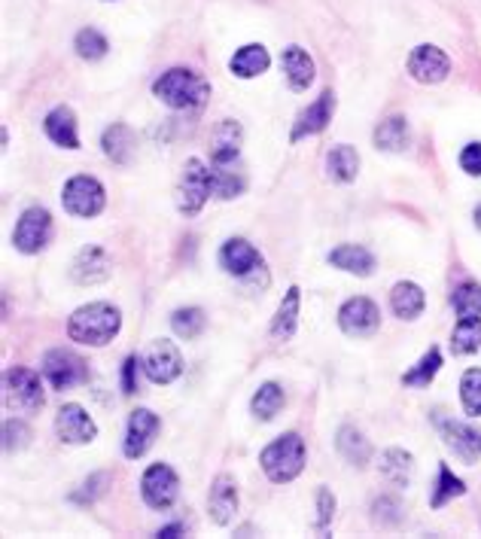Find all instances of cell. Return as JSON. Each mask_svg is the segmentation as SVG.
I'll return each mask as SVG.
<instances>
[{"instance_id": "5b68a950", "label": "cell", "mask_w": 481, "mask_h": 539, "mask_svg": "<svg viewBox=\"0 0 481 539\" xmlns=\"http://www.w3.org/2000/svg\"><path fill=\"white\" fill-rule=\"evenodd\" d=\"M61 205H64V211L71 214V217L92 220V217H98V214L104 211L107 192H104V186H101L95 177L77 174V177H71V180L64 183V189H61Z\"/></svg>"}, {"instance_id": "b9f144b4", "label": "cell", "mask_w": 481, "mask_h": 539, "mask_svg": "<svg viewBox=\"0 0 481 539\" xmlns=\"http://www.w3.org/2000/svg\"><path fill=\"white\" fill-rule=\"evenodd\" d=\"M399 512H402V506H399L396 497H381V500H375V521H378L381 527L399 524V518H402Z\"/></svg>"}, {"instance_id": "74e56055", "label": "cell", "mask_w": 481, "mask_h": 539, "mask_svg": "<svg viewBox=\"0 0 481 539\" xmlns=\"http://www.w3.org/2000/svg\"><path fill=\"white\" fill-rule=\"evenodd\" d=\"M460 402L469 418H481V369H466L460 378Z\"/></svg>"}, {"instance_id": "30bf717a", "label": "cell", "mask_w": 481, "mask_h": 539, "mask_svg": "<svg viewBox=\"0 0 481 539\" xmlns=\"http://www.w3.org/2000/svg\"><path fill=\"white\" fill-rule=\"evenodd\" d=\"M141 494H144V503L150 509L165 512L180 497V479L168 463H153L141 479Z\"/></svg>"}, {"instance_id": "f35d334b", "label": "cell", "mask_w": 481, "mask_h": 539, "mask_svg": "<svg viewBox=\"0 0 481 539\" xmlns=\"http://www.w3.org/2000/svg\"><path fill=\"white\" fill-rule=\"evenodd\" d=\"M466 494V485L451 473V469L442 463L439 466V482H436V491H433V497H430V506L433 509H442L445 503H451L454 497H463Z\"/></svg>"}, {"instance_id": "e575fe53", "label": "cell", "mask_w": 481, "mask_h": 539, "mask_svg": "<svg viewBox=\"0 0 481 539\" xmlns=\"http://www.w3.org/2000/svg\"><path fill=\"white\" fill-rule=\"evenodd\" d=\"M451 351L457 357L481 351V320H460L451 332Z\"/></svg>"}, {"instance_id": "44dd1931", "label": "cell", "mask_w": 481, "mask_h": 539, "mask_svg": "<svg viewBox=\"0 0 481 539\" xmlns=\"http://www.w3.org/2000/svg\"><path fill=\"white\" fill-rule=\"evenodd\" d=\"M208 512H211V521L226 527L235 512H238V485L232 476H217L214 485H211V497H208Z\"/></svg>"}, {"instance_id": "3957f363", "label": "cell", "mask_w": 481, "mask_h": 539, "mask_svg": "<svg viewBox=\"0 0 481 539\" xmlns=\"http://www.w3.org/2000/svg\"><path fill=\"white\" fill-rule=\"evenodd\" d=\"M305 439L299 433H284L274 439L268 448H262L259 463L262 473L274 482V485H287L293 479H299V473L305 469Z\"/></svg>"}, {"instance_id": "6da1fadb", "label": "cell", "mask_w": 481, "mask_h": 539, "mask_svg": "<svg viewBox=\"0 0 481 539\" xmlns=\"http://www.w3.org/2000/svg\"><path fill=\"white\" fill-rule=\"evenodd\" d=\"M122 329V314L116 305L110 302H89L83 308H77L67 320V335L77 345H89V348H104L110 345Z\"/></svg>"}, {"instance_id": "f1b7e54d", "label": "cell", "mask_w": 481, "mask_h": 539, "mask_svg": "<svg viewBox=\"0 0 481 539\" xmlns=\"http://www.w3.org/2000/svg\"><path fill=\"white\" fill-rule=\"evenodd\" d=\"M326 171L335 183H351L360 174V153L351 144H338L326 156Z\"/></svg>"}, {"instance_id": "8d00e7d4", "label": "cell", "mask_w": 481, "mask_h": 539, "mask_svg": "<svg viewBox=\"0 0 481 539\" xmlns=\"http://www.w3.org/2000/svg\"><path fill=\"white\" fill-rule=\"evenodd\" d=\"M171 326L174 332L180 335V339H198V335L204 332V326H208V317H204L201 308H177L171 314Z\"/></svg>"}, {"instance_id": "4dcf8cb0", "label": "cell", "mask_w": 481, "mask_h": 539, "mask_svg": "<svg viewBox=\"0 0 481 539\" xmlns=\"http://www.w3.org/2000/svg\"><path fill=\"white\" fill-rule=\"evenodd\" d=\"M408 141H411V134H408V122L402 116H390L375 128V147L384 153H402V150H408Z\"/></svg>"}, {"instance_id": "d6986e66", "label": "cell", "mask_w": 481, "mask_h": 539, "mask_svg": "<svg viewBox=\"0 0 481 539\" xmlns=\"http://www.w3.org/2000/svg\"><path fill=\"white\" fill-rule=\"evenodd\" d=\"M43 128H46V138L64 150H80V131H77V113L67 107V104H58L46 113L43 119Z\"/></svg>"}, {"instance_id": "cb8c5ba5", "label": "cell", "mask_w": 481, "mask_h": 539, "mask_svg": "<svg viewBox=\"0 0 481 539\" xmlns=\"http://www.w3.org/2000/svg\"><path fill=\"white\" fill-rule=\"evenodd\" d=\"M268 64H271V55L262 43H247L241 46L232 61H229V71L238 77V80H256L268 71Z\"/></svg>"}, {"instance_id": "f546056e", "label": "cell", "mask_w": 481, "mask_h": 539, "mask_svg": "<svg viewBox=\"0 0 481 539\" xmlns=\"http://www.w3.org/2000/svg\"><path fill=\"white\" fill-rule=\"evenodd\" d=\"M284 402H287L284 387L274 384V381H265V384H259V390L253 393L250 409H253V415H256L259 421H274V418L281 415Z\"/></svg>"}, {"instance_id": "bcb514c9", "label": "cell", "mask_w": 481, "mask_h": 539, "mask_svg": "<svg viewBox=\"0 0 481 539\" xmlns=\"http://www.w3.org/2000/svg\"><path fill=\"white\" fill-rule=\"evenodd\" d=\"M180 533H183V524H168V527H162V530H159V536H165V539L180 536Z\"/></svg>"}, {"instance_id": "ab89813d", "label": "cell", "mask_w": 481, "mask_h": 539, "mask_svg": "<svg viewBox=\"0 0 481 539\" xmlns=\"http://www.w3.org/2000/svg\"><path fill=\"white\" fill-rule=\"evenodd\" d=\"M74 49H77V55H80L83 61H98V58H104V55H107L110 43H107V37H104L101 31H95V28H83V31L74 37Z\"/></svg>"}, {"instance_id": "7dc6e473", "label": "cell", "mask_w": 481, "mask_h": 539, "mask_svg": "<svg viewBox=\"0 0 481 539\" xmlns=\"http://www.w3.org/2000/svg\"><path fill=\"white\" fill-rule=\"evenodd\" d=\"M472 217H475V226H478V229H481V205H478V208H475V214H472Z\"/></svg>"}, {"instance_id": "7a4b0ae2", "label": "cell", "mask_w": 481, "mask_h": 539, "mask_svg": "<svg viewBox=\"0 0 481 539\" xmlns=\"http://www.w3.org/2000/svg\"><path fill=\"white\" fill-rule=\"evenodd\" d=\"M153 95L171 110H198L211 98V83L189 67H171L153 83Z\"/></svg>"}, {"instance_id": "d590c367", "label": "cell", "mask_w": 481, "mask_h": 539, "mask_svg": "<svg viewBox=\"0 0 481 539\" xmlns=\"http://www.w3.org/2000/svg\"><path fill=\"white\" fill-rule=\"evenodd\" d=\"M439 369H442V354H439V348H430V351L418 360L415 369H408V372L402 375V384H405V387H427V384L436 378Z\"/></svg>"}, {"instance_id": "9c48e42d", "label": "cell", "mask_w": 481, "mask_h": 539, "mask_svg": "<svg viewBox=\"0 0 481 539\" xmlns=\"http://www.w3.org/2000/svg\"><path fill=\"white\" fill-rule=\"evenodd\" d=\"M338 326L345 335H351V339H372L381 326V308L366 296L348 299L338 308Z\"/></svg>"}, {"instance_id": "ffe728a7", "label": "cell", "mask_w": 481, "mask_h": 539, "mask_svg": "<svg viewBox=\"0 0 481 539\" xmlns=\"http://www.w3.org/2000/svg\"><path fill=\"white\" fill-rule=\"evenodd\" d=\"M244 131L235 119H223L211 134V165H235L241 156Z\"/></svg>"}, {"instance_id": "836d02e7", "label": "cell", "mask_w": 481, "mask_h": 539, "mask_svg": "<svg viewBox=\"0 0 481 539\" xmlns=\"http://www.w3.org/2000/svg\"><path fill=\"white\" fill-rule=\"evenodd\" d=\"M451 305L460 320H478L481 317V284H475V281L460 284L451 293Z\"/></svg>"}, {"instance_id": "7c38bea8", "label": "cell", "mask_w": 481, "mask_h": 539, "mask_svg": "<svg viewBox=\"0 0 481 539\" xmlns=\"http://www.w3.org/2000/svg\"><path fill=\"white\" fill-rule=\"evenodd\" d=\"M408 77L415 80V83H424V86H436V83H442V80H448V74H451V58L439 49V46H433V43H424V46H418L415 52L408 55Z\"/></svg>"}, {"instance_id": "9a60e30c", "label": "cell", "mask_w": 481, "mask_h": 539, "mask_svg": "<svg viewBox=\"0 0 481 539\" xmlns=\"http://www.w3.org/2000/svg\"><path fill=\"white\" fill-rule=\"evenodd\" d=\"M220 265H223L226 275L250 281V278H256L262 272V253L244 238H229L220 247Z\"/></svg>"}, {"instance_id": "2e32d148", "label": "cell", "mask_w": 481, "mask_h": 539, "mask_svg": "<svg viewBox=\"0 0 481 539\" xmlns=\"http://www.w3.org/2000/svg\"><path fill=\"white\" fill-rule=\"evenodd\" d=\"M436 427L442 433V442L463 460V463H475L481 457V430L454 418H436Z\"/></svg>"}, {"instance_id": "603a6c76", "label": "cell", "mask_w": 481, "mask_h": 539, "mask_svg": "<svg viewBox=\"0 0 481 539\" xmlns=\"http://www.w3.org/2000/svg\"><path fill=\"white\" fill-rule=\"evenodd\" d=\"M329 265L357 278H369L375 272V256L363 244H341L329 253Z\"/></svg>"}, {"instance_id": "5bb4252c", "label": "cell", "mask_w": 481, "mask_h": 539, "mask_svg": "<svg viewBox=\"0 0 481 539\" xmlns=\"http://www.w3.org/2000/svg\"><path fill=\"white\" fill-rule=\"evenodd\" d=\"M159 430H162V421H159L156 412H150V409H137V412H131L128 430H125V442H122L125 457H128V460L144 457V454L153 448Z\"/></svg>"}, {"instance_id": "83f0119b", "label": "cell", "mask_w": 481, "mask_h": 539, "mask_svg": "<svg viewBox=\"0 0 481 539\" xmlns=\"http://www.w3.org/2000/svg\"><path fill=\"white\" fill-rule=\"evenodd\" d=\"M299 302H302L299 287H290L287 296L278 305V314H274V320H271V335L278 342H290L293 339V332L299 326Z\"/></svg>"}, {"instance_id": "d4e9b609", "label": "cell", "mask_w": 481, "mask_h": 539, "mask_svg": "<svg viewBox=\"0 0 481 539\" xmlns=\"http://www.w3.org/2000/svg\"><path fill=\"white\" fill-rule=\"evenodd\" d=\"M381 479L390 485V488H408L411 485V476H415V457L402 448H387L381 454Z\"/></svg>"}, {"instance_id": "ba28073f", "label": "cell", "mask_w": 481, "mask_h": 539, "mask_svg": "<svg viewBox=\"0 0 481 539\" xmlns=\"http://www.w3.org/2000/svg\"><path fill=\"white\" fill-rule=\"evenodd\" d=\"M52 241V214L46 208H28L22 211L19 223H16V232H13V247L19 253H40L46 250Z\"/></svg>"}, {"instance_id": "484cf974", "label": "cell", "mask_w": 481, "mask_h": 539, "mask_svg": "<svg viewBox=\"0 0 481 539\" xmlns=\"http://www.w3.org/2000/svg\"><path fill=\"white\" fill-rule=\"evenodd\" d=\"M390 308L399 320H418L427 308V293L415 281H399L390 293Z\"/></svg>"}, {"instance_id": "8fae6325", "label": "cell", "mask_w": 481, "mask_h": 539, "mask_svg": "<svg viewBox=\"0 0 481 539\" xmlns=\"http://www.w3.org/2000/svg\"><path fill=\"white\" fill-rule=\"evenodd\" d=\"M141 369H144V375H147L153 384H171V381H177L180 372H183V354H180V348H177L174 342L156 339V342L144 351Z\"/></svg>"}, {"instance_id": "e0dca14e", "label": "cell", "mask_w": 481, "mask_h": 539, "mask_svg": "<svg viewBox=\"0 0 481 539\" xmlns=\"http://www.w3.org/2000/svg\"><path fill=\"white\" fill-rule=\"evenodd\" d=\"M113 275V259L104 247L98 244H89L77 253L74 265H71V278L80 284V287H92V284H104L110 281Z\"/></svg>"}, {"instance_id": "277c9868", "label": "cell", "mask_w": 481, "mask_h": 539, "mask_svg": "<svg viewBox=\"0 0 481 539\" xmlns=\"http://www.w3.org/2000/svg\"><path fill=\"white\" fill-rule=\"evenodd\" d=\"M214 195V168L201 159H189L183 165L180 183H177V208L186 217L201 214V208L208 205V198Z\"/></svg>"}, {"instance_id": "4316f807", "label": "cell", "mask_w": 481, "mask_h": 539, "mask_svg": "<svg viewBox=\"0 0 481 539\" xmlns=\"http://www.w3.org/2000/svg\"><path fill=\"white\" fill-rule=\"evenodd\" d=\"M101 147H104V156L116 165H128L131 156H134V147H137V138H134V131L125 125V122H113L107 131H104V138H101Z\"/></svg>"}, {"instance_id": "4fadbf2b", "label": "cell", "mask_w": 481, "mask_h": 539, "mask_svg": "<svg viewBox=\"0 0 481 539\" xmlns=\"http://www.w3.org/2000/svg\"><path fill=\"white\" fill-rule=\"evenodd\" d=\"M55 433L64 445H89L98 439V424L92 421V415L83 406L67 402V406H61L55 415Z\"/></svg>"}, {"instance_id": "ee69618b", "label": "cell", "mask_w": 481, "mask_h": 539, "mask_svg": "<svg viewBox=\"0 0 481 539\" xmlns=\"http://www.w3.org/2000/svg\"><path fill=\"white\" fill-rule=\"evenodd\" d=\"M460 168L469 177H481V144H466L460 153Z\"/></svg>"}, {"instance_id": "1f68e13d", "label": "cell", "mask_w": 481, "mask_h": 539, "mask_svg": "<svg viewBox=\"0 0 481 539\" xmlns=\"http://www.w3.org/2000/svg\"><path fill=\"white\" fill-rule=\"evenodd\" d=\"M335 445H338V454L345 457L348 463H354V466H366L369 457H372V445L357 427H341Z\"/></svg>"}, {"instance_id": "d6a6232c", "label": "cell", "mask_w": 481, "mask_h": 539, "mask_svg": "<svg viewBox=\"0 0 481 539\" xmlns=\"http://www.w3.org/2000/svg\"><path fill=\"white\" fill-rule=\"evenodd\" d=\"M214 168V198L232 201L247 189V177L235 171V165H211Z\"/></svg>"}, {"instance_id": "52a82bcc", "label": "cell", "mask_w": 481, "mask_h": 539, "mask_svg": "<svg viewBox=\"0 0 481 539\" xmlns=\"http://www.w3.org/2000/svg\"><path fill=\"white\" fill-rule=\"evenodd\" d=\"M43 378L55 387V390H71L89 381V366L83 357H77L74 351L55 348L43 357Z\"/></svg>"}, {"instance_id": "f6af8a7d", "label": "cell", "mask_w": 481, "mask_h": 539, "mask_svg": "<svg viewBox=\"0 0 481 539\" xmlns=\"http://www.w3.org/2000/svg\"><path fill=\"white\" fill-rule=\"evenodd\" d=\"M137 357H128L125 363H122V393L125 396H131L134 390H137Z\"/></svg>"}, {"instance_id": "8992f818", "label": "cell", "mask_w": 481, "mask_h": 539, "mask_svg": "<svg viewBox=\"0 0 481 539\" xmlns=\"http://www.w3.org/2000/svg\"><path fill=\"white\" fill-rule=\"evenodd\" d=\"M4 399L7 409L16 415H34L43 409V384L40 375L25 369V366H13L4 375Z\"/></svg>"}, {"instance_id": "7bdbcfd3", "label": "cell", "mask_w": 481, "mask_h": 539, "mask_svg": "<svg viewBox=\"0 0 481 539\" xmlns=\"http://www.w3.org/2000/svg\"><path fill=\"white\" fill-rule=\"evenodd\" d=\"M332 515H335V497H332L329 488H320V491H317V530H320V533L329 530Z\"/></svg>"}, {"instance_id": "60d3db41", "label": "cell", "mask_w": 481, "mask_h": 539, "mask_svg": "<svg viewBox=\"0 0 481 539\" xmlns=\"http://www.w3.org/2000/svg\"><path fill=\"white\" fill-rule=\"evenodd\" d=\"M28 439H31V430L22 424V421H7L4 424V448L7 451H22L25 445H28Z\"/></svg>"}, {"instance_id": "ac0fdd59", "label": "cell", "mask_w": 481, "mask_h": 539, "mask_svg": "<svg viewBox=\"0 0 481 539\" xmlns=\"http://www.w3.org/2000/svg\"><path fill=\"white\" fill-rule=\"evenodd\" d=\"M332 113H335V92L326 89L314 104H308L299 119H296V128L290 134V141H302V138H314V134H320L329 122H332Z\"/></svg>"}, {"instance_id": "7402d4cb", "label": "cell", "mask_w": 481, "mask_h": 539, "mask_svg": "<svg viewBox=\"0 0 481 539\" xmlns=\"http://www.w3.org/2000/svg\"><path fill=\"white\" fill-rule=\"evenodd\" d=\"M281 64H284V77H287L290 89L293 92H308V86L317 77L314 58L302 46H287L284 55H281Z\"/></svg>"}]
</instances>
